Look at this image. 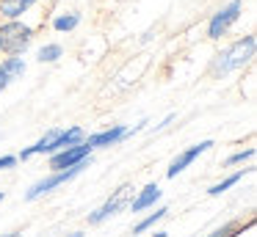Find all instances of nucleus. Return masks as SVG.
Segmentation results:
<instances>
[{
  "instance_id": "18",
  "label": "nucleus",
  "mask_w": 257,
  "mask_h": 237,
  "mask_svg": "<svg viewBox=\"0 0 257 237\" xmlns=\"http://www.w3.org/2000/svg\"><path fill=\"white\" fill-rule=\"evenodd\" d=\"M14 163H17V157H12V154L0 157V171H3V168H14Z\"/></svg>"
},
{
  "instance_id": "4",
  "label": "nucleus",
  "mask_w": 257,
  "mask_h": 237,
  "mask_svg": "<svg viewBox=\"0 0 257 237\" xmlns=\"http://www.w3.org/2000/svg\"><path fill=\"white\" fill-rule=\"evenodd\" d=\"M130 193H133V187H130V185H122L111 198H108L105 204H102L100 209H94V212L89 215V223H91V226H97V223H102L105 218L116 215L119 209H124V207H127V201H130Z\"/></svg>"
},
{
  "instance_id": "20",
  "label": "nucleus",
  "mask_w": 257,
  "mask_h": 237,
  "mask_svg": "<svg viewBox=\"0 0 257 237\" xmlns=\"http://www.w3.org/2000/svg\"><path fill=\"white\" fill-rule=\"evenodd\" d=\"M0 237H20L17 231H9V234H0Z\"/></svg>"
},
{
  "instance_id": "11",
  "label": "nucleus",
  "mask_w": 257,
  "mask_h": 237,
  "mask_svg": "<svg viewBox=\"0 0 257 237\" xmlns=\"http://www.w3.org/2000/svg\"><path fill=\"white\" fill-rule=\"evenodd\" d=\"M0 69L6 72V77L12 80V77H20V75L25 72V61L20 58V55H9V58L0 64Z\"/></svg>"
},
{
  "instance_id": "9",
  "label": "nucleus",
  "mask_w": 257,
  "mask_h": 237,
  "mask_svg": "<svg viewBox=\"0 0 257 237\" xmlns=\"http://www.w3.org/2000/svg\"><path fill=\"white\" fill-rule=\"evenodd\" d=\"M158 198H161V187H158V185H147L144 190H141L139 196H136L133 201H130V209H133V212H141V209L152 207V204H155Z\"/></svg>"
},
{
  "instance_id": "17",
  "label": "nucleus",
  "mask_w": 257,
  "mask_h": 237,
  "mask_svg": "<svg viewBox=\"0 0 257 237\" xmlns=\"http://www.w3.org/2000/svg\"><path fill=\"white\" fill-rule=\"evenodd\" d=\"M232 231H238V223H224L221 229H216L210 237H232Z\"/></svg>"
},
{
  "instance_id": "7",
  "label": "nucleus",
  "mask_w": 257,
  "mask_h": 237,
  "mask_svg": "<svg viewBox=\"0 0 257 237\" xmlns=\"http://www.w3.org/2000/svg\"><path fill=\"white\" fill-rule=\"evenodd\" d=\"M213 146V141H202V143H196V146H191V149H185L183 154H177V157H174V163L169 165V171H166V176L169 179H174V176L180 174V171H185L188 168L191 163H194L196 157H199V154H205L207 149Z\"/></svg>"
},
{
  "instance_id": "8",
  "label": "nucleus",
  "mask_w": 257,
  "mask_h": 237,
  "mask_svg": "<svg viewBox=\"0 0 257 237\" xmlns=\"http://www.w3.org/2000/svg\"><path fill=\"white\" fill-rule=\"evenodd\" d=\"M122 138H127V127L116 124V127H111V130H102V132H97V135L83 138V141L89 149H97V146H111V143L122 141Z\"/></svg>"
},
{
  "instance_id": "16",
  "label": "nucleus",
  "mask_w": 257,
  "mask_h": 237,
  "mask_svg": "<svg viewBox=\"0 0 257 237\" xmlns=\"http://www.w3.org/2000/svg\"><path fill=\"white\" fill-rule=\"evenodd\" d=\"M254 157V149H246V152H238L232 157H227V165H235V163H243V160H251Z\"/></svg>"
},
{
  "instance_id": "6",
  "label": "nucleus",
  "mask_w": 257,
  "mask_h": 237,
  "mask_svg": "<svg viewBox=\"0 0 257 237\" xmlns=\"http://www.w3.org/2000/svg\"><path fill=\"white\" fill-rule=\"evenodd\" d=\"M89 154H91V149L86 146V141H80V143H75V146H67V149H58V152H53L50 168H53V171H64V168H69V165L80 163L83 157H89Z\"/></svg>"
},
{
  "instance_id": "19",
  "label": "nucleus",
  "mask_w": 257,
  "mask_h": 237,
  "mask_svg": "<svg viewBox=\"0 0 257 237\" xmlns=\"http://www.w3.org/2000/svg\"><path fill=\"white\" fill-rule=\"evenodd\" d=\"M6 86H9V77H6V72L0 69V91H3V88H6Z\"/></svg>"
},
{
  "instance_id": "15",
  "label": "nucleus",
  "mask_w": 257,
  "mask_h": 237,
  "mask_svg": "<svg viewBox=\"0 0 257 237\" xmlns=\"http://www.w3.org/2000/svg\"><path fill=\"white\" fill-rule=\"evenodd\" d=\"M78 22H80L78 14H69V17H58V20L53 22V28H56V31H72Z\"/></svg>"
},
{
  "instance_id": "10",
  "label": "nucleus",
  "mask_w": 257,
  "mask_h": 237,
  "mask_svg": "<svg viewBox=\"0 0 257 237\" xmlns=\"http://www.w3.org/2000/svg\"><path fill=\"white\" fill-rule=\"evenodd\" d=\"M34 3L36 0H0V14L9 17V20H17V17H23Z\"/></svg>"
},
{
  "instance_id": "22",
  "label": "nucleus",
  "mask_w": 257,
  "mask_h": 237,
  "mask_svg": "<svg viewBox=\"0 0 257 237\" xmlns=\"http://www.w3.org/2000/svg\"><path fill=\"white\" fill-rule=\"evenodd\" d=\"M69 237H83V234H80V231H75V234H69Z\"/></svg>"
},
{
  "instance_id": "23",
  "label": "nucleus",
  "mask_w": 257,
  "mask_h": 237,
  "mask_svg": "<svg viewBox=\"0 0 257 237\" xmlns=\"http://www.w3.org/2000/svg\"><path fill=\"white\" fill-rule=\"evenodd\" d=\"M3 198H6V196H3V193H0V201H3Z\"/></svg>"
},
{
  "instance_id": "5",
  "label": "nucleus",
  "mask_w": 257,
  "mask_h": 237,
  "mask_svg": "<svg viewBox=\"0 0 257 237\" xmlns=\"http://www.w3.org/2000/svg\"><path fill=\"white\" fill-rule=\"evenodd\" d=\"M240 11H243V3H240V0H232L229 6H224L218 14H213L210 25H207V36H210V39H221L224 33H227V28L240 17Z\"/></svg>"
},
{
  "instance_id": "2",
  "label": "nucleus",
  "mask_w": 257,
  "mask_h": 237,
  "mask_svg": "<svg viewBox=\"0 0 257 237\" xmlns=\"http://www.w3.org/2000/svg\"><path fill=\"white\" fill-rule=\"evenodd\" d=\"M254 44H257L254 36H246V39H240V42H235L229 50H224L216 61V75H227V72L243 66L246 61L251 58V53H254Z\"/></svg>"
},
{
  "instance_id": "3",
  "label": "nucleus",
  "mask_w": 257,
  "mask_h": 237,
  "mask_svg": "<svg viewBox=\"0 0 257 237\" xmlns=\"http://www.w3.org/2000/svg\"><path fill=\"white\" fill-rule=\"evenodd\" d=\"M31 39H34V31L17 20L0 25V50H6L9 55H20L31 44Z\"/></svg>"
},
{
  "instance_id": "14",
  "label": "nucleus",
  "mask_w": 257,
  "mask_h": 237,
  "mask_svg": "<svg viewBox=\"0 0 257 237\" xmlns=\"http://www.w3.org/2000/svg\"><path fill=\"white\" fill-rule=\"evenodd\" d=\"M61 53H64L61 44H47V47L39 50V61H42V64H45V61L50 64V61H58V58H61Z\"/></svg>"
},
{
  "instance_id": "1",
  "label": "nucleus",
  "mask_w": 257,
  "mask_h": 237,
  "mask_svg": "<svg viewBox=\"0 0 257 237\" xmlns=\"http://www.w3.org/2000/svg\"><path fill=\"white\" fill-rule=\"evenodd\" d=\"M89 163H91V157H83L80 163L69 165V168H64V171H56V174H50L47 179H39L36 185H31V190H28V193H25V201H36L39 196L50 193L53 187H58V185H64V182L75 179L78 174H83V168H89Z\"/></svg>"
},
{
  "instance_id": "12",
  "label": "nucleus",
  "mask_w": 257,
  "mask_h": 237,
  "mask_svg": "<svg viewBox=\"0 0 257 237\" xmlns=\"http://www.w3.org/2000/svg\"><path fill=\"white\" fill-rule=\"evenodd\" d=\"M166 212H169V209H166V207H161V209H155V212H152V215H150V218H144V220H139V223H136V226H133V234H141V231H147V229H150V226H155V223H158V220H161V218H166Z\"/></svg>"
},
{
  "instance_id": "13",
  "label": "nucleus",
  "mask_w": 257,
  "mask_h": 237,
  "mask_svg": "<svg viewBox=\"0 0 257 237\" xmlns=\"http://www.w3.org/2000/svg\"><path fill=\"white\" fill-rule=\"evenodd\" d=\"M240 179H243V171H238V174L227 176V179H224V182H218V185H213V187H210V190H207V193H210V196H221V193L227 190V187H232L235 182H240Z\"/></svg>"
},
{
  "instance_id": "21",
  "label": "nucleus",
  "mask_w": 257,
  "mask_h": 237,
  "mask_svg": "<svg viewBox=\"0 0 257 237\" xmlns=\"http://www.w3.org/2000/svg\"><path fill=\"white\" fill-rule=\"evenodd\" d=\"M155 237H166V231H158V234Z\"/></svg>"
}]
</instances>
